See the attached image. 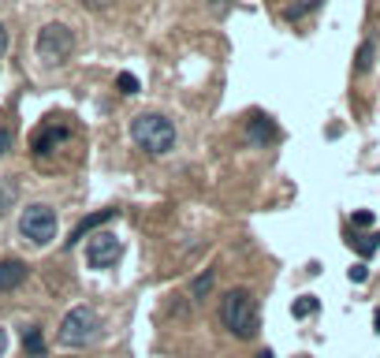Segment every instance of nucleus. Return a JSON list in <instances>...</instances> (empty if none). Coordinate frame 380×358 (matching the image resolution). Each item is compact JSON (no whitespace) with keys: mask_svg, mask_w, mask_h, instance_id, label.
I'll list each match as a JSON object with an SVG mask.
<instances>
[{"mask_svg":"<svg viewBox=\"0 0 380 358\" xmlns=\"http://www.w3.org/2000/svg\"><path fill=\"white\" fill-rule=\"evenodd\" d=\"M220 321H224V329L231 336H239V339L257 336V302H254L250 291L246 287L227 291V295L220 299Z\"/></svg>","mask_w":380,"mask_h":358,"instance_id":"f257e3e1","label":"nucleus"},{"mask_svg":"<svg viewBox=\"0 0 380 358\" xmlns=\"http://www.w3.org/2000/svg\"><path fill=\"white\" fill-rule=\"evenodd\" d=\"M130 135H135V142L145 153L160 157L175 145V123L164 120L160 112H142V116H135V123H130Z\"/></svg>","mask_w":380,"mask_h":358,"instance_id":"f03ea898","label":"nucleus"},{"mask_svg":"<svg viewBox=\"0 0 380 358\" xmlns=\"http://www.w3.org/2000/svg\"><path fill=\"white\" fill-rule=\"evenodd\" d=\"M97 336H101V317H97V310H90V306H75V310L60 321V332H56V339L63 347H86Z\"/></svg>","mask_w":380,"mask_h":358,"instance_id":"7ed1b4c3","label":"nucleus"},{"mask_svg":"<svg viewBox=\"0 0 380 358\" xmlns=\"http://www.w3.org/2000/svg\"><path fill=\"white\" fill-rule=\"evenodd\" d=\"M75 53V34L63 23H48L41 26V34H38V56L45 63H63Z\"/></svg>","mask_w":380,"mask_h":358,"instance_id":"20e7f679","label":"nucleus"},{"mask_svg":"<svg viewBox=\"0 0 380 358\" xmlns=\"http://www.w3.org/2000/svg\"><path fill=\"white\" fill-rule=\"evenodd\" d=\"M23 239H30L34 247H45V242L56 239V213L48 205H26L23 220H19Z\"/></svg>","mask_w":380,"mask_h":358,"instance_id":"39448f33","label":"nucleus"},{"mask_svg":"<svg viewBox=\"0 0 380 358\" xmlns=\"http://www.w3.org/2000/svg\"><path fill=\"white\" fill-rule=\"evenodd\" d=\"M86 262H90L93 269H108V265H115V262H120V239L108 235V232L93 235V239H90V247H86Z\"/></svg>","mask_w":380,"mask_h":358,"instance_id":"423d86ee","label":"nucleus"},{"mask_svg":"<svg viewBox=\"0 0 380 358\" xmlns=\"http://www.w3.org/2000/svg\"><path fill=\"white\" fill-rule=\"evenodd\" d=\"M68 135H71V131H68L63 123H45L41 131L34 135V153H38V157L53 153V150H56V145H60L63 138H68Z\"/></svg>","mask_w":380,"mask_h":358,"instance_id":"0eeeda50","label":"nucleus"},{"mask_svg":"<svg viewBox=\"0 0 380 358\" xmlns=\"http://www.w3.org/2000/svg\"><path fill=\"white\" fill-rule=\"evenodd\" d=\"M246 135H250L254 145H269V142L276 138V123H272L269 116H254L250 123H246Z\"/></svg>","mask_w":380,"mask_h":358,"instance_id":"6e6552de","label":"nucleus"},{"mask_svg":"<svg viewBox=\"0 0 380 358\" xmlns=\"http://www.w3.org/2000/svg\"><path fill=\"white\" fill-rule=\"evenodd\" d=\"M26 280V265L15 262V257H8V262H0V291H11L19 287Z\"/></svg>","mask_w":380,"mask_h":358,"instance_id":"1a4fd4ad","label":"nucleus"},{"mask_svg":"<svg viewBox=\"0 0 380 358\" xmlns=\"http://www.w3.org/2000/svg\"><path fill=\"white\" fill-rule=\"evenodd\" d=\"M115 217V209H101V213H93V217H86V220H82L78 227H75V232H71V239H68V247H75V242L78 239H86L90 232H93V227H101V224H108Z\"/></svg>","mask_w":380,"mask_h":358,"instance_id":"9d476101","label":"nucleus"},{"mask_svg":"<svg viewBox=\"0 0 380 358\" xmlns=\"http://www.w3.org/2000/svg\"><path fill=\"white\" fill-rule=\"evenodd\" d=\"M23 347H26V354L41 358V354H45V339H41V329H26V332H23Z\"/></svg>","mask_w":380,"mask_h":358,"instance_id":"9b49d317","label":"nucleus"},{"mask_svg":"<svg viewBox=\"0 0 380 358\" xmlns=\"http://www.w3.org/2000/svg\"><path fill=\"white\" fill-rule=\"evenodd\" d=\"M15 194H19V190H15L11 179H0V213H8V209L15 205Z\"/></svg>","mask_w":380,"mask_h":358,"instance_id":"f8f14e48","label":"nucleus"},{"mask_svg":"<svg viewBox=\"0 0 380 358\" xmlns=\"http://www.w3.org/2000/svg\"><path fill=\"white\" fill-rule=\"evenodd\" d=\"M351 247H354L361 257H369V254H376V247H380V235H361V239H351Z\"/></svg>","mask_w":380,"mask_h":358,"instance_id":"ddd939ff","label":"nucleus"},{"mask_svg":"<svg viewBox=\"0 0 380 358\" xmlns=\"http://www.w3.org/2000/svg\"><path fill=\"white\" fill-rule=\"evenodd\" d=\"M212 280H217L212 272H202V276H197V280L190 284V295H194V299H205L209 291H212Z\"/></svg>","mask_w":380,"mask_h":358,"instance_id":"4468645a","label":"nucleus"},{"mask_svg":"<svg viewBox=\"0 0 380 358\" xmlns=\"http://www.w3.org/2000/svg\"><path fill=\"white\" fill-rule=\"evenodd\" d=\"M373 56H376V48L366 41V45H361L358 48V60H354V71H369L373 68Z\"/></svg>","mask_w":380,"mask_h":358,"instance_id":"2eb2a0df","label":"nucleus"},{"mask_svg":"<svg viewBox=\"0 0 380 358\" xmlns=\"http://www.w3.org/2000/svg\"><path fill=\"white\" fill-rule=\"evenodd\" d=\"M291 314H294V317H309V314H317V299H313V295H302L299 302L291 306Z\"/></svg>","mask_w":380,"mask_h":358,"instance_id":"dca6fc26","label":"nucleus"},{"mask_svg":"<svg viewBox=\"0 0 380 358\" xmlns=\"http://www.w3.org/2000/svg\"><path fill=\"white\" fill-rule=\"evenodd\" d=\"M115 86H120V93H138V78L135 75H130V71H120V75H115Z\"/></svg>","mask_w":380,"mask_h":358,"instance_id":"f3484780","label":"nucleus"},{"mask_svg":"<svg viewBox=\"0 0 380 358\" xmlns=\"http://www.w3.org/2000/svg\"><path fill=\"white\" fill-rule=\"evenodd\" d=\"M324 0H302V4H294V8H287V19H302V15H309L313 8H321Z\"/></svg>","mask_w":380,"mask_h":358,"instance_id":"a211bd4d","label":"nucleus"},{"mask_svg":"<svg viewBox=\"0 0 380 358\" xmlns=\"http://www.w3.org/2000/svg\"><path fill=\"white\" fill-rule=\"evenodd\" d=\"M351 220H354V227H373V213H369V209H358Z\"/></svg>","mask_w":380,"mask_h":358,"instance_id":"6ab92c4d","label":"nucleus"},{"mask_svg":"<svg viewBox=\"0 0 380 358\" xmlns=\"http://www.w3.org/2000/svg\"><path fill=\"white\" fill-rule=\"evenodd\" d=\"M11 138H15V135H11V127H0V157L11 150Z\"/></svg>","mask_w":380,"mask_h":358,"instance_id":"aec40b11","label":"nucleus"},{"mask_svg":"<svg viewBox=\"0 0 380 358\" xmlns=\"http://www.w3.org/2000/svg\"><path fill=\"white\" fill-rule=\"evenodd\" d=\"M366 276H369V269L361 265V262H358V265H351V280H354V284H366Z\"/></svg>","mask_w":380,"mask_h":358,"instance_id":"412c9836","label":"nucleus"},{"mask_svg":"<svg viewBox=\"0 0 380 358\" xmlns=\"http://www.w3.org/2000/svg\"><path fill=\"white\" fill-rule=\"evenodd\" d=\"M4 48H8V30H4V23H0V56H4Z\"/></svg>","mask_w":380,"mask_h":358,"instance_id":"4be33fe9","label":"nucleus"},{"mask_svg":"<svg viewBox=\"0 0 380 358\" xmlns=\"http://www.w3.org/2000/svg\"><path fill=\"white\" fill-rule=\"evenodd\" d=\"M4 347H8V336H4V329H0V354H4Z\"/></svg>","mask_w":380,"mask_h":358,"instance_id":"5701e85b","label":"nucleus"},{"mask_svg":"<svg viewBox=\"0 0 380 358\" xmlns=\"http://www.w3.org/2000/svg\"><path fill=\"white\" fill-rule=\"evenodd\" d=\"M373 324H376V332H380V310H376V314H373Z\"/></svg>","mask_w":380,"mask_h":358,"instance_id":"b1692460","label":"nucleus"},{"mask_svg":"<svg viewBox=\"0 0 380 358\" xmlns=\"http://www.w3.org/2000/svg\"><path fill=\"white\" fill-rule=\"evenodd\" d=\"M257 358H276V354H272V351H261V354H257Z\"/></svg>","mask_w":380,"mask_h":358,"instance_id":"393cba45","label":"nucleus"},{"mask_svg":"<svg viewBox=\"0 0 380 358\" xmlns=\"http://www.w3.org/2000/svg\"><path fill=\"white\" fill-rule=\"evenodd\" d=\"M90 4H97V8H101V4H108V0H90Z\"/></svg>","mask_w":380,"mask_h":358,"instance_id":"a878e982","label":"nucleus"},{"mask_svg":"<svg viewBox=\"0 0 380 358\" xmlns=\"http://www.w3.org/2000/svg\"><path fill=\"white\" fill-rule=\"evenodd\" d=\"M302 358H306V354H302Z\"/></svg>","mask_w":380,"mask_h":358,"instance_id":"bb28decb","label":"nucleus"}]
</instances>
